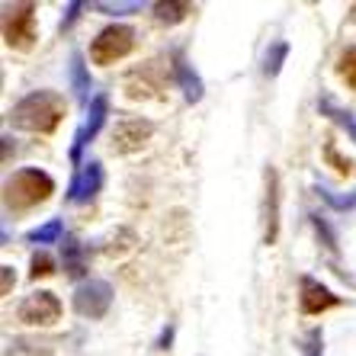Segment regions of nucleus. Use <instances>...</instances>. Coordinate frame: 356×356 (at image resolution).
<instances>
[{
	"mask_svg": "<svg viewBox=\"0 0 356 356\" xmlns=\"http://www.w3.org/2000/svg\"><path fill=\"white\" fill-rule=\"evenodd\" d=\"M67 116V103L61 93L55 90H33L19 99L17 106L10 109V122L19 132H33V135H51L65 122Z\"/></svg>",
	"mask_w": 356,
	"mask_h": 356,
	"instance_id": "nucleus-1",
	"label": "nucleus"
},
{
	"mask_svg": "<svg viewBox=\"0 0 356 356\" xmlns=\"http://www.w3.org/2000/svg\"><path fill=\"white\" fill-rule=\"evenodd\" d=\"M51 193H55V180L39 167H26V170H17L13 177H7L3 206H7V212H29V209L49 202Z\"/></svg>",
	"mask_w": 356,
	"mask_h": 356,
	"instance_id": "nucleus-2",
	"label": "nucleus"
},
{
	"mask_svg": "<svg viewBox=\"0 0 356 356\" xmlns=\"http://www.w3.org/2000/svg\"><path fill=\"white\" fill-rule=\"evenodd\" d=\"M135 51V29L132 26H106V29H99L97 39L90 42V61L99 67H109L116 65V61L129 58Z\"/></svg>",
	"mask_w": 356,
	"mask_h": 356,
	"instance_id": "nucleus-3",
	"label": "nucleus"
},
{
	"mask_svg": "<svg viewBox=\"0 0 356 356\" xmlns=\"http://www.w3.org/2000/svg\"><path fill=\"white\" fill-rule=\"evenodd\" d=\"M122 90H125V97L135 99V103L161 99L167 90V67L161 65V61H145V65H138L135 71L125 74Z\"/></svg>",
	"mask_w": 356,
	"mask_h": 356,
	"instance_id": "nucleus-4",
	"label": "nucleus"
},
{
	"mask_svg": "<svg viewBox=\"0 0 356 356\" xmlns=\"http://www.w3.org/2000/svg\"><path fill=\"white\" fill-rule=\"evenodd\" d=\"M39 39L35 33V3H13L3 13V42L13 51H29Z\"/></svg>",
	"mask_w": 356,
	"mask_h": 356,
	"instance_id": "nucleus-5",
	"label": "nucleus"
},
{
	"mask_svg": "<svg viewBox=\"0 0 356 356\" xmlns=\"http://www.w3.org/2000/svg\"><path fill=\"white\" fill-rule=\"evenodd\" d=\"M61 298L49 289H39L33 296H26L17 308V321L29 324V327H51L61 321Z\"/></svg>",
	"mask_w": 356,
	"mask_h": 356,
	"instance_id": "nucleus-6",
	"label": "nucleus"
},
{
	"mask_svg": "<svg viewBox=\"0 0 356 356\" xmlns=\"http://www.w3.org/2000/svg\"><path fill=\"white\" fill-rule=\"evenodd\" d=\"M151 135H154V125H151L148 119L125 116V119H119L116 129H113L109 148H113V154H119V158H129V154H138V151L148 145Z\"/></svg>",
	"mask_w": 356,
	"mask_h": 356,
	"instance_id": "nucleus-7",
	"label": "nucleus"
},
{
	"mask_svg": "<svg viewBox=\"0 0 356 356\" xmlns=\"http://www.w3.org/2000/svg\"><path fill=\"white\" fill-rule=\"evenodd\" d=\"M109 305H113V286L106 280H87L74 289V312L81 318L97 321L109 312Z\"/></svg>",
	"mask_w": 356,
	"mask_h": 356,
	"instance_id": "nucleus-8",
	"label": "nucleus"
},
{
	"mask_svg": "<svg viewBox=\"0 0 356 356\" xmlns=\"http://www.w3.org/2000/svg\"><path fill=\"white\" fill-rule=\"evenodd\" d=\"M260 218H264V244L273 248L276 238H280V174H276V167L264 170V209H260Z\"/></svg>",
	"mask_w": 356,
	"mask_h": 356,
	"instance_id": "nucleus-9",
	"label": "nucleus"
},
{
	"mask_svg": "<svg viewBox=\"0 0 356 356\" xmlns=\"http://www.w3.org/2000/svg\"><path fill=\"white\" fill-rule=\"evenodd\" d=\"M337 305L340 296H334L315 276H302L298 280V308H302V315H324V312H331Z\"/></svg>",
	"mask_w": 356,
	"mask_h": 356,
	"instance_id": "nucleus-10",
	"label": "nucleus"
},
{
	"mask_svg": "<svg viewBox=\"0 0 356 356\" xmlns=\"http://www.w3.org/2000/svg\"><path fill=\"white\" fill-rule=\"evenodd\" d=\"M106 116H109V99H106V93H97V97L90 99V106H87V119H83V125L74 132V145H71V158L74 161H81L83 148L90 145V138H97V132L103 129Z\"/></svg>",
	"mask_w": 356,
	"mask_h": 356,
	"instance_id": "nucleus-11",
	"label": "nucleus"
},
{
	"mask_svg": "<svg viewBox=\"0 0 356 356\" xmlns=\"http://www.w3.org/2000/svg\"><path fill=\"white\" fill-rule=\"evenodd\" d=\"M99 186H103V164L99 161H83L77 167L71 186H67V202H87L99 193Z\"/></svg>",
	"mask_w": 356,
	"mask_h": 356,
	"instance_id": "nucleus-12",
	"label": "nucleus"
},
{
	"mask_svg": "<svg viewBox=\"0 0 356 356\" xmlns=\"http://www.w3.org/2000/svg\"><path fill=\"white\" fill-rule=\"evenodd\" d=\"M3 356H55V347L39 337H13L3 350Z\"/></svg>",
	"mask_w": 356,
	"mask_h": 356,
	"instance_id": "nucleus-13",
	"label": "nucleus"
},
{
	"mask_svg": "<svg viewBox=\"0 0 356 356\" xmlns=\"http://www.w3.org/2000/svg\"><path fill=\"white\" fill-rule=\"evenodd\" d=\"M135 248H138V238H135L132 228H116V232H113V238L106 241L103 254H106L109 260H122V257H129Z\"/></svg>",
	"mask_w": 356,
	"mask_h": 356,
	"instance_id": "nucleus-14",
	"label": "nucleus"
},
{
	"mask_svg": "<svg viewBox=\"0 0 356 356\" xmlns=\"http://www.w3.org/2000/svg\"><path fill=\"white\" fill-rule=\"evenodd\" d=\"M174 71H177V81H180V87H183V97L190 99V103H199V99H202V81H199V74L193 71V65L177 58Z\"/></svg>",
	"mask_w": 356,
	"mask_h": 356,
	"instance_id": "nucleus-15",
	"label": "nucleus"
},
{
	"mask_svg": "<svg viewBox=\"0 0 356 356\" xmlns=\"http://www.w3.org/2000/svg\"><path fill=\"white\" fill-rule=\"evenodd\" d=\"M193 3H180V0H161L154 3V19L164 26H174V23H183V19L193 13Z\"/></svg>",
	"mask_w": 356,
	"mask_h": 356,
	"instance_id": "nucleus-16",
	"label": "nucleus"
},
{
	"mask_svg": "<svg viewBox=\"0 0 356 356\" xmlns=\"http://www.w3.org/2000/svg\"><path fill=\"white\" fill-rule=\"evenodd\" d=\"M71 83H74L77 99L90 106V74H87V67H83L81 55H74V58H71Z\"/></svg>",
	"mask_w": 356,
	"mask_h": 356,
	"instance_id": "nucleus-17",
	"label": "nucleus"
},
{
	"mask_svg": "<svg viewBox=\"0 0 356 356\" xmlns=\"http://www.w3.org/2000/svg\"><path fill=\"white\" fill-rule=\"evenodd\" d=\"M61 234H65L61 218H49L45 225H39V228H33V232L26 234V241H33V244H58Z\"/></svg>",
	"mask_w": 356,
	"mask_h": 356,
	"instance_id": "nucleus-18",
	"label": "nucleus"
},
{
	"mask_svg": "<svg viewBox=\"0 0 356 356\" xmlns=\"http://www.w3.org/2000/svg\"><path fill=\"white\" fill-rule=\"evenodd\" d=\"M65 270H67V276H83V273H87L81 241H67V244H65Z\"/></svg>",
	"mask_w": 356,
	"mask_h": 356,
	"instance_id": "nucleus-19",
	"label": "nucleus"
},
{
	"mask_svg": "<svg viewBox=\"0 0 356 356\" xmlns=\"http://www.w3.org/2000/svg\"><path fill=\"white\" fill-rule=\"evenodd\" d=\"M289 55V45L286 42H273L270 49H266V58H264V74L266 77H276L282 71V61Z\"/></svg>",
	"mask_w": 356,
	"mask_h": 356,
	"instance_id": "nucleus-20",
	"label": "nucleus"
},
{
	"mask_svg": "<svg viewBox=\"0 0 356 356\" xmlns=\"http://www.w3.org/2000/svg\"><path fill=\"white\" fill-rule=\"evenodd\" d=\"M337 77L347 83L350 90H356V45H350L337 61Z\"/></svg>",
	"mask_w": 356,
	"mask_h": 356,
	"instance_id": "nucleus-21",
	"label": "nucleus"
},
{
	"mask_svg": "<svg viewBox=\"0 0 356 356\" xmlns=\"http://www.w3.org/2000/svg\"><path fill=\"white\" fill-rule=\"evenodd\" d=\"M324 161H327V164H331L340 177H350V174H353V161L343 158V154L337 151V145H334V141H324Z\"/></svg>",
	"mask_w": 356,
	"mask_h": 356,
	"instance_id": "nucleus-22",
	"label": "nucleus"
},
{
	"mask_svg": "<svg viewBox=\"0 0 356 356\" xmlns=\"http://www.w3.org/2000/svg\"><path fill=\"white\" fill-rule=\"evenodd\" d=\"M51 273H55V260H51L49 254H35L29 276H33V280H45V276H51Z\"/></svg>",
	"mask_w": 356,
	"mask_h": 356,
	"instance_id": "nucleus-23",
	"label": "nucleus"
},
{
	"mask_svg": "<svg viewBox=\"0 0 356 356\" xmlns=\"http://www.w3.org/2000/svg\"><path fill=\"white\" fill-rule=\"evenodd\" d=\"M318 196H321L327 206H334V209H356V193L353 196H334L331 190H318Z\"/></svg>",
	"mask_w": 356,
	"mask_h": 356,
	"instance_id": "nucleus-24",
	"label": "nucleus"
},
{
	"mask_svg": "<svg viewBox=\"0 0 356 356\" xmlns=\"http://www.w3.org/2000/svg\"><path fill=\"white\" fill-rule=\"evenodd\" d=\"M324 109H327V113H331V116L337 119V122L343 125V129L353 135V141H356V119H353V113H340V109H331V103H324Z\"/></svg>",
	"mask_w": 356,
	"mask_h": 356,
	"instance_id": "nucleus-25",
	"label": "nucleus"
},
{
	"mask_svg": "<svg viewBox=\"0 0 356 356\" xmlns=\"http://www.w3.org/2000/svg\"><path fill=\"white\" fill-rule=\"evenodd\" d=\"M93 7H97L99 13H113V17H119V13H132V10H141V3H93Z\"/></svg>",
	"mask_w": 356,
	"mask_h": 356,
	"instance_id": "nucleus-26",
	"label": "nucleus"
},
{
	"mask_svg": "<svg viewBox=\"0 0 356 356\" xmlns=\"http://www.w3.org/2000/svg\"><path fill=\"white\" fill-rule=\"evenodd\" d=\"M0 273H3V282H0V296H10V289L17 286V276H13V266H0Z\"/></svg>",
	"mask_w": 356,
	"mask_h": 356,
	"instance_id": "nucleus-27",
	"label": "nucleus"
},
{
	"mask_svg": "<svg viewBox=\"0 0 356 356\" xmlns=\"http://www.w3.org/2000/svg\"><path fill=\"white\" fill-rule=\"evenodd\" d=\"M305 356H321V331H312V334H308Z\"/></svg>",
	"mask_w": 356,
	"mask_h": 356,
	"instance_id": "nucleus-28",
	"label": "nucleus"
},
{
	"mask_svg": "<svg viewBox=\"0 0 356 356\" xmlns=\"http://www.w3.org/2000/svg\"><path fill=\"white\" fill-rule=\"evenodd\" d=\"M77 10H81V3H67V17H65V23H61V29L74 23V19H77Z\"/></svg>",
	"mask_w": 356,
	"mask_h": 356,
	"instance_id": "nucleus-29",
	"label": "nucleus"
},
{
	"mask_svg": "<svg viewBox=\"0 0 356 356\" xmlns=\"http://www.w3.org/2000/svg\"><path fill=\"white\" fill-rule=\"evenodd\" d=\"M170 340H174V327H167V331L161 334V343H158V347L167 350V347H170Z\"/></svg>",
	"mask_w": 356,
	"mask_h": 356,
	"instance_id": "nucleus-30",
	"label": "nucleus"
}]
</instances>
